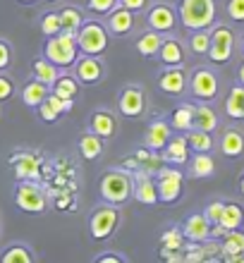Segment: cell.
<instances>
[{
	"mask_svg": "<svg viewBox=\"0 0 244 263\" xmlns=\"http://www.w3.org/2000/svg\"><path fill=\"white\" fill-rule=\"evenodd\" d=\"M96 192L98 199L103 203H110V206H127L132 201L134 194V177L132 173H127L125 167H105L101 177L96 182Z\"/></svg>",
	"mask_w": 244,
	"mask_h": 263,
	"instance_id": "cell-1",
	"label": "cell"
},
{
	"mask_svg": "<svg viewBox=\"0 0 244 263\" xmlns=\"http://www.w3.org/2000/svg\"><path fill=\"white\" fill-rule=\"evenodd\" d=\"M175 10L187 31H203L218 22V0H175Z\"/></svg>",
	"mask_w": 244,
	"mask_h": 263,
	"instance_id": "cell-2",
	"label": "cell"
},
{
	"mask_svg": "<svg viewBox=\"0 0 244 263\" xmlns=\"http://www.w3.org/2000/svg\"><path fill=\"white\" fill-rule=\"evenodd\" d=\"M120 225H122V208L103 203V201L91 208L86 218V232L93 244H105L108 239H112L118 235Z\"/></svg>",
	"mask_w": 244,
	"mask_h": 263,
	"instance_id": "cell-3",
	"label": "cell"
},
{
	"mask_svg": "<svg viewBox=\"0 0 244 263\" xmlns=\"http://www.w3.org/2000/svg\"><path fill=\"white\" fill-rule=\"evenodd\" d=\"M7 165L12 170L14 182H43L46 177V156L29 146H20L10 151Z\"/></svg>",
	"mask_w": 244,
	"mask_h": 263,
	"instance_id": "cell-4",
	"label": "cell"
},
{
	"mask_svg": "<svg viewBox=\"0 0 244 263\" xmlns=\"http://www.w3.org/2000/svg\"><path fill=\"white\" fill-rule=\"evenodd\" d=\"M115 112L120 115V120H132V122L146 118L151 112V101H148L144 84H122L115 96Z\"/></svg>",
	"mask_w": 244,
	"mask_h": 263,
	"instance_id": "cell-5",
	"label": "cell"
},
{
	"mask_svg": "<svg viewBox=\"0 0 244 263\" xmlns=\"http://www.w3.org/2000/svg\"><path fill=\"white\" fill-rule=\"evenodd\" d=\"M74 39H77L79 55H93V58H103L110 50V41H112L103 20H96V17H89L84 22L79 31L74 34Z\"/></svg>",
	"mask_w": 244,
	"mask_h": 263,
	"instance_id": "cell-6",
	"label": "cell"
},
{
	"mask_svg": "<svg viewBox=\"0 0 244 263\" xmlns=\"http://www.w3.org/2000/svg\"><path fill=\"white\" fill-rule=\"evenodd\" d=\"M12 203L24 215H43L50 208L48 189L43 182H14Z\"/></svg>",
	"mask_w": 244,
	"mask_h": 263,
	"instance_id": "cell-7",
	"label": "cell"
},
{
	"mask_svg": "<svg viewBox=\"0 0 244 263\" xmlns=\"http://www.w3.org/2000/svg\"><path fill=\"white\" fill-rule=\"evenodd\" d=\"M41 55L53 63L60 72L65 69H72L74 60L79 58V48H77V39L70 31H60V34L50 36V39H43L41 46Z\"/></svg>",
	"mask_w": 244,
	"mask_h": 263,
	"instance_id": "cell-8",
	"label": "cell"
},
{
	"mask_svg": "<svg viewBox=\"0 0 244 263\" xmlns=\"http://www.w3.org/2000/svg\"><path fill=\"white\" fill-rule=\"evenodd\" d=\"M187 96H192L194 103H213L220 96V77L209 65H196L189 72Z\"/></svg>",
	"mask_w": 244,
	"mask_h": 263,
	"instance_id": "cell-9",
	"label": "cell"
},
{
	"mask_svg": "<svg viewBox=\"0 0 244 263\" xmlns=\"http://www.w3.org/2000/svg\"><path fill=\"white\" fill-rule=\"evenodd\" d=\"M154 180H156V192H158V203L175 206V203H180V201L184 199L187 175L182 173V167L165 165V163H163L154 173Z\"/></svg>",
	"mask_w": 244,
	"mask_h": 263,
	"instance_id": "cell-10",
	"label": "cell"
},
{
	"mask_svg": "<svg viewBox=\"0 0 244 263\" xmlns=\"http://www.w3.org/2000/svg\"><path fill=\"white\" fill-rule=\"evenodd\" d=\"M209 36H211V43H209V58L213 65H228L235 55V48H237V34L230 24L225 22H216L213 27L209 29Z\"/></svg>",
	"mask_w": 244,
	"mask_h": 263,
	"instance_id": "cell-11",
	"label": "cell"
},
{
	"mask_svg": "<svg viewBox=\"0 0 244 263\" xmlns=\"http://www.w3.org/2000/svg\"><path fill=\"white\" fill-rule=\"evenodd\" d=\"M177 27H180V20H177L175 3L151 0V5L144 10V29H151V31H158V34L167 36V34H175Z\"/></svg>",
	"mask_w": 244,
	"mask_h": 263,
	"instance_id": "cell-12",
	"label": "cell"
},
{
	"mask_svg": "<svg viewBox=\"0 0 244 263\" xmlns=\"http://www.w3.org/2000/svg\"><path fill=\"white\" fill-rule=\"evenodd\" d=\"M70 72L82 86H101L108 79V65H105V60L103 58H93V55H79Z\"/></svg>",
	"mask_w": 244,
	"mask_h": 263,
	"instance_id": "cell-13",
	"label": "cell"
},
{
	"mask_svg": "<svg viewBox=\"0 0 244 263\" xmlns=\"http://www.w3.org/2000/svg\"><path fill=\"white\" fill-rule=\"evenodd\" d=\"M84 129H89L91 134H96L101 137L103 141H110V139L118 137L120 132V115L112 108H93L89 112V118H86V127Z\"/></svg>",
	"mask_w": 244,
	"mask_h": 263,
	"instance_id": "cell-14",
	"label": "cell"
},
{
	"mask_svg": "<svg viewBox=\"0 0 244 263\" xmlns=\"http://www.w3.org/2000/svg\"><path fill=\"white\" fill-rule=\"evenodd\" d=\"M189 72L184 67H161L156 74V89L163 96L170 98H184L187 96Z\"/></svg>",
	"mask_w": 244,
	"mask_h": 263,
	"instance_id": "cell-15",
	"label": "cell"
},
{
	"mask_svg": "<svg viewBox=\"0 0 244 263\" xmlns=\"http://www.w3.org/2000/svg\"><path fill=\"white\" fill-rule=\"evenodd\" d=\"M103 24L108 29V34L110 39H120V41H125V39H132L137 34V27H139V14L129 12L125 7H115L110 14H105L103 17Z\"/></svg>",
	"mask_w": 244,
	"mask_h": 263,
	"instance_id": "cell-16",
	"label": "cell"
},
{
	"mask_svg": "<svg viewBox=\"0 0 244 263\" xmlns=\"http://www.w3.org/2000/svg\"><path fill=\"white\" fill-rule=\"evenodd\" d=\"M72 110H74V101L60 98V96H55V93H48V98H46L34 112H36V118H39V122H43V125H55L65 115H70Z\"/></svg>",
	"mask_w": 244,
	"mask_h": 263,
	"instance_id": "cell-17",
	"label": "cell"
},
{
	"mask_svg": "<svg viewBox=\"0 0 244 263\" xmlns=\"http://www.w3.org/2000/svg\"><path fill=\"white\" fill-rule=\"evenodd\" d=\"M187 55H189L187 46H184V41H182L180 36L167 34V36H163L161 50H158L156 60L161 63V67H184Z\"/></svg>",
	"mask_w": 244,
	"mask_h": 263,
	"instance_id": "cell-18",
	"label": "cell"
},
{
	"mask_svg": "<svg viewBox=\"0 0 244 263\" xmlns=\"http://www.w3.org/2000/svg\"><path fill=\"white\" fill-rule=\"evenodd\" d=\"M173 137V129L167 125L165 118H151L144 127V139H141V146H146L151 151L161 153L165 148V144Z\"/></svg>",
	"mask_w": 244,
	"mask_h": 263,
	"instance_id": "cell-19",
	"label": "cell"
},
{
	"mask_svg": "<svg viewBox=\"0 0 244 263\" xmlns=\"http://www.w3.org/2000/svg\"><path fill=\"white\" fill-rule=\"evenodd\" d=\"M180 232H182V237H184V242L206 244L211 239V222L206 220L203 213H192L182 220Z\"/></svg>",
	"mask_w": 244,
	"mask_h": 263,
	"instance_id": "cell-20",
	"label": "cell"
},
{
	"mask_svg": "<svg viewBox=\"0 0 244 263\" xmlns=\"http://www.w3.org/2000/svg\"><path fill=\"white\" fill-rule=\"evenodd\" d=\"M134 177V194L132 199L141 206H156L158 203V192H156V180L154 175L146 173V170H137L132 173Z\"/></svg>",
	"mask_w": 244,
	"mask_h": 263,
	"instance_id": "cell-21",
	"label": "cell"
},
{
	"mask_svg": "<svg viewBox=\"0 0 244 263\" xmlns=\"http://www.w3.org/2000/svg\"><path fill=\"white\" fill-rule=\"evenodd\" d=\"M189 156H192V151H189V144H187V139H184V134H173L170 141L165 144V148L161 151L163 163L165 165H175V167L187 165Z\"/></svg>",
	"mask_w": 244,
	"mask_h": 263,
	"instance_id": "cell-22",
	"label": "cell"
},
{
	"mask_svg": "<svg viewBox=\"0 0 244 263\" xmlns=\"http://www.w3.org/2000/svg\"><path fill=\"white\" fill-rule=\"evenodd\" d=\"M194 101H180L173 108V112L165 118L173 134H187L189 129H194Z\"/></svg>",
	"mask_w": 244,
	"mask_h": 263,
	"instance_id": "cell-23",
	"label": "cell"
},
{
	"mask_svg": "<svg viewBox=\"0 0 244 263\" xmlns=\"http://www.w3.org/2000/svg\"><path fill=\"white\" fill-rule=\"evenodd\" d=\"M50 93V86H46V84L36 82L34 77H29V79H24V82L20 84V89H17V96H20V101L24 105H27L29 110H36L39 105L48 98Z\"/></svg>",
	"mask_w": 244,
	"mask_h": 263,
	"instance_id": "cell-24",
	"label": "cell"
},
{
	"mask_svg": "<svg viewBox=\"0 0 244 263\" xmlns=\"http://www.w3.org/2000/svg\"><path fill=\"white\" fill-rule=\"evenodd\" d=\"M161 43H163V34L158 31H151V29H141L134 34V53L144 60H156L158 50H161Z\"/></svg>",
	"mask_w": 244,
	"mask_h": 263,
	"instance_id": "cell-25",
	"label": "cell"
},
{
	"mask_svg": "<svg viewBox=\"0 0 244 263\" xmlns=\"http://www.w3.org/2000/svg\"><path fill=\"white\" fill-rule=\"evenodd\" d=\"M74 148L84 160H98L105 153V141L96 134H91L89 129H82L77 141H74Z\"/></svg>",
	"mask_w": 244,
	"mask_h": 263,
	"instance_id": "cell-26",
	"label": "cell"
},
{
	"mask_svg": "<svg viewBox=\"0 0 244 263\" xmlns=\"http://www.w3.org/2000/svg\"><path fill=\"white\" fill-rule=\"evenodd\" d=\"M58 14H60V24H63V31H70V34H77L79 27L89 20V14L82 5H74V3H63V5L55 7Z\"/></svg>",
	"mask_w": 244,
	"mask_h": 263,
	"instance_id": "cell-27",
	"label": "cell"
},
{
	"mask_svg": "<svg viewBox=\"0 0 244 263\" xmlns=\"http://www.w3.org/2000/svg\"><path fill=\"white\" fill-rule=\"evenodd\" d=\"M216 146L225 158H239L244 153V134L237 127H225Z\"/></svg>",
	"mask_w": 244,
	"mask_h": 263,
	"instance_id": "cell-28",
	"label": "cell"
},
{
	"mask_svg": "<svg viewBox=\"0 0 244 263\" xmlns=\"http://www.w3.org/2000/svg\"><path fill=\"white\" fill-rule=\"evenodd\" d=\"M187 175L194 180H206L216 175V158L211 153H192L187 160Z\"/></svg>",
	"mask_w": 244,
	"mask_h": 263,
	"instance_id": "cell-29",
	"label": "cell"
},
{
	"mask_svg": "<svg viewBox=\"0 0 244 263\" xmlns=\"http://www.w3.org/2000/svg\"><path fill=\"white\" fill-rule=\"evenodd\" d=\"M0 263H36V251L27 242H10L0 249Z\"/></svg>",
	"mask_w": 244,
	"mask_h": 263,
	"instance_id": "cell-30",
	"label": "cell"
},
{
	"mask_svg": "<svg viewBox=\"0 0 244 263\" xmlns=\"http://www.w3.org/2000/svg\"><path fill=\"white\" fill-rule=\"evenodd\" d=\"M79 91H82V84L72 77L70 69L60 72L55 82L50 84V93H55V96H60V98H67V101H77Z\"/></svg>",
	"mask_w": 244,
	"mask_h": 263,
	"instance_id": "cell-31",
	"label": "cell"
},
{
	"mask_svg": "<svg viewBox=\"0 0 244 263\" xmlns=\"http://www.w3.org/2000/svg\"><path fill=\"white\" fill-rule=\"evenodd\" d=\"M218 127H220V118H218L216 108L211 103H196L194 105V129L213 134Z\"/></svg>",
	"mask_w": 244,
	"mask_h": 263,
	"instance_id": "cell-32",
	"label": "cell"
},
{
	"mask_svg": "<svg viewBox=\"0 0 244 263\" xmlns=\"http://www.w3.org/2000/svg\"><path fill=\"white\" fill-rule=\"evenodd\" d=\"M58 74H60V69H58L53 63H48V60H46L41 53H39V55L31 60L29 77H34L36 82H41V84H46V86H50V84L58 79Z\"/></svg>",
	"mask_w": 244,
	"mask_h": 263,
	"instance_id": "cell-33",
	"label": "cell"
},
{
	"mask_svg": "<svg viewBox=\"0 0 244 263\" xmlns=\"http://www.w3.org/2000/svg\"><path fill=\"white\" fill-rule=\"evenodd\" d=\"M218 225H220L225 232L242 230V225H244V208H242V203H237V201H225L223 215H220Z\"/></svg>",
	"mask_w": 244,
	"mask_h": 263,
	"instance_id": "cell-34",
	"label": "cell"
},
{
	"mask_svg": "<svg viewBox=\"0 0 244 263\" xmlns=\"http://www.w3.org/2000/svg\"><path fill=\"white\" fill-rule=\"evenodd\" d=\"M223 110L230 120L244 118V86L242 84L230 86V91H228V96H225V101H223Z\"/></svg>",
	"mask_w": 244,
	"mask_h": 263,
	"instance_id": "cell-35",
	"label": "cell"
},
{
	"mask_svg": "<svg viewBox=\"0 0 244 263\" xmlns=\"http://www.w3.org/2000/svg\"><path fill=\"white\" fill-rule=\"evenodd\" d=\"M184 139H187L189 151L192 153H213L216 151V139H213V134H209V132L189 129L187 134H184Z\"/></svg>",
	"mask_w": 244,
	"mask_h": 263,
	"instance_id": "cell-36",
	"label": "cell"
},
{
	"mask_svg": "<svg viewBox=\"0 0 244 263\" xmlns=\"http://www.w3.org/2000/svg\"><path fill=\"white\" fill-rule=\"evenodd\" d=\"M36 27H39V34L43 39H50V36H55L63 31V24H60V14H58L55 7H48V10H43L39 14V20H36Z\"/></svg>",
	"mask_w": 244,
	"mask_h": 263,
	"instance_id": "cell-37",
	"label": "cell"
},
{
	"mask_svg": "<svg viewBox=\"0 0 244 263\" xmlns=\"http://www.w3.org/2000/svg\"><path fill=\"white\" fill-rule=\"evenodd\" d=\"M209 43H211L209 29H203V31H189L184 46H187V53H192L194 58H206V53H209Z\"/></svg>",
	"mask_w": 244,
	"mask_h": 263,
	"instance_id": "cell-38",
	"label": "cell"
},
{
	"mask_svg": "<svg viewBox=\"0 0 244 263\" xmlns=\"http://www.w3.org/2000/svg\"><path fill=\"white\" fill-rule=\"evenodd\" d=\"M132 158L139 163L141 170H146V173L154 175L158 167L163 165V160H161V153H156L151 151V148H146V146H139V148H134L132 153Z\"/></svg>",
	"mask_w": 244,
	"mask_h": 263,
	"instance_id": "cell-39",
	"label": "cell"
},
{
	"mask_svg": "<svg viewBox=\"0 0 244 263\" xmlns=\"http://www.w3.org/2000/svg\"><path fill=\"white\" fill-rule=\"evenodd\" d=\"M220 251H223L225 256H244V232L239 230H232L228 235L223 237V242H220Z\"/></svg>",
	"mask_w": 244,
	"mask_h": 263,
	"instance_id": "cell-40",
	"label": "cell"
},
{
	"mask_svg": "<svg viewBox=\"0 0 244 263\" xmlns=\"http://www.w3.org/2000/svg\"><path fill=\"white\" fill-rule=\"evenodd\" d=\"M84 10L89 17H96V20H103L105 14H110L115 7H118V0H84Z\"/></svg>",
	"mask_w": 244,
	"mask_h": 263,
	"instance_id": "cell-41",
	"label": "cell"
},
{
	"mask_svg": "<svg viewBox=\"0 0 244 263\" xmlns=\"http://www.w3.org/2000/svg\"><path fill=\"white\" fill-rule=\"evenodd\" d=\"M17 89L20 84L10 72H0V105H5L7 101H12L17 96Z\"/></svg>",
	"mask_w": 244,
	"mask_h": 263,
	"instance_id": "cell-42",
	"label": "cell"
},
{
	"mask_svg": "<svg viewBox=\"0 0 244 263\" xmlns=\"http://www.w3.org/2000/svg\"><path fill=\"white\" fill-rule=\"evenodd\" d=\"M182 244H184V237H182L180 228H170L167 232L161 235V247H163V256H167L170 251H177L182 249Z\"/></svg>",
	"mask_w": 244,
	"mask_h": 263,
	"instance_id": "cell-43",
	"label": "cell"
},
{
	"mask_svg": "<svg viewBox=\"0 0 244 263\" xmlns=\"http://www.w3.org/2000/svg\"><path fill=\"white\" fill-rule=\"evenodd\" d=\"M14 67V46L7 41L5 36H0V72H10Z\"/></svg>",
	"mask_w": 244,
	"mask_h": 263,
	"instance_id": "cell-44",
	"label": "cell"
},
{
	"mask_svg": "<svg viewBox=\"0 0 244 263\" xmlns=\"http://www.w3.org/2000/svg\"><path fill=\"white\" fill-rule=\"evenodd\" d=\"M223 206H225L223 199H213V201H209V203H206V208H203L201 213L206 215V220H209L211 225H218L220 215H223Z\"/></svg>",
	"mask_w": 244,
	"mask_h": 263,
	"instance_id": "cell-45",
	"label": "cell"
},
{
	"mask_svg": "<svg viewBox=\"0 0 244 263\" xmlns=\"http://www.w3.org/2000/svg\"><path fill=\"white\" fill-rule=\"evenodd\" d=\"M225 14L230 22H244V0H228L225 3Z\"/></svg>",
	"mask_w": 244,
	"mask_h": 263,
	"instance_id": "cell-46",
	"label": "cell"
},
{
	"mask_svg": "<svg viewBox=\"0 0 244 263\" xmlns=\"http://www.w3.org/2000/svg\"><path fill=\"white\" fill-rule=\"evenodd\" d=\"M50 206H55L58 211H72L77 203H74V199H72L70 192H58V196L50 199Z\"/></svg>",
	"mask_w": 244,
	"mask_h": 263,
	"instance_id": "cell-47",
	"label": "cell"
},
{
	"mask_svg": "<svg viewBox=\"0 0 244 263\" xmlns=\"http://www.w3.org/2000/svg\"><path fill=\"white\" fill-rule=\"evenodd\" d=\"M91 263H129L127 261L120 251H110V249H105V251H98L96 256H93V261Z\"/></svg>",
	"mask_w": 244,
	"mask_h": 263,
	"instance_id": "cell-48",
	"label": "cell"
},
{
	"mask_svg": "<svg viewBox=\"0 0 244 263\" xmlns=\"http://www.w3.org/2000/svg\"><path fill=\"white\" fill-rule=\"evenodd\" d=\"M118 5L134 14H144V10L151 5V0H118Z\"/></svg>",
	"mask_w": 244,
	"mask_h": 263,
	"instance_id": "cell-49",
	"label": "cell"
},
{
	"mask_svg": "<svg viewBox=\"0 0 244 263\" xmlns=\"http://www.w3.org/2000/svg\"><path fill=\"white\" fill-rule=\"evenodd\" d=\"M203 258V251L199 249V254H187V256H184V263H199Z\"/></svg>",
	"mask_w": 244,
	"mask_h": 263,
	"instance_id": "cell-50",
	"label": "cell"
},
{
	"mask_svg": "<svg viewBox=\"0 0 244 263\" xmlns=\"http://www.w3.org/2000/svg\"><path fill=\"white\" fill-rule=\"evenodd\" d=\"M237 84H242L244 86V63L237 67Z\"/></svg>",
	"mask_w": 244,
	"mask_h": 263,
	"instance_id": "cell-51",
	"label": "cell"
},
{
	"mask_svg": "<svg viewBox=\"0 0 244 263\" xmlns=\"http://www.w3.org/2000/svg\"><path fill=\"white\" fill-rule=\"evenodd\" d=\"M43 5H48V7H58V5H63L65 0H41Z\"/></svg>",
	"mask_w": 244,
	"mask_h": 263,
	"instance_id": "cell-52",
	"label": "cell"
},
{
	"mask_svg": "<svg viewBox=\"0 0 244 263\" xmlns=\"http://www.w3.org/2000/svg\"><path fill=\"white\" fill-rule=\"evenodd\" d=\"M17 5H39L41 0H14Z\"/></svg>",
	"mask_w": 244,
	"mask_h": 263,
	"instance_id": "cell-53",
	"label": "cell"
},
{
	"mask_svg": "<svg viewBox=\"0 0 244 263\" xmlns=\"http://www.w3.org/2000/svg\"><path fill=\"white\" fill-rule=\"evenodd\" d=\"M237 192L239 194H244V173L239 175V180H237Z\"/></svg>",
	"mask_w": 244,
	"mask_h": 263,
	"instance_id": "cell-54",
	"label": "cell"
},
{
	"mask_svg": "<svg viewBox=\"0 0 244 263\" xmlns=\"http://www.w3.org/2000/svg\"><path fill=\"white\" fill-rule=\"evenodd\" d=\"M237 41H239V53H242V55H244V34H242V36H239Z\"/></svg>",
	"mask_w": 244,
	"mask_h": 263,
	"instance_id": "cell-55",
	"label": "cell"
},
{
	"mask_svg": "<svg viewBox=\"0 0 244 263\" xmlns=\"http://www.w3.org/2000/svg\"><path fill=\"white\" fill-rule=\"evenodd\" d=\"M0 228H3V220H0Z\"/></svg>",
	"mask_w": 244,
	"mask_h": 263,
	"instance_id": "cell-56",
	"label": "cell"
},
{
	"mask_svg": "<svg viewBox=\"0 0 244 263\" xmlns=\"http://www.w3.org/2000/svg\"><path fill=\"white\" fill-rule=\"evenodd\" d=\"M242 122H244V118H242Z\"/></svg>",
	"mask_w": 244,
	"mask_h": 263,
	"instance_id": "cell-57",
	"label": "cell"
}]
</instances>
